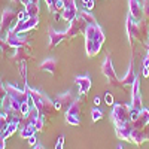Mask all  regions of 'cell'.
I'll use <instances>...</instances> for the list:
<instances>
[{"label": "cell", "mask_w": 149, "mask_h": 149, "mask_svg": "<svg viewBox=\"0 0 149 149\" xmlns=\"http://www.w3.org/2000/svg\"><path fill=\"white\" fill-rule=\"evenodd\" d=\"M143 133H145V136H146V140H149V124L143 128Z\"/></svg>", "instance_id": "cell-38"}, {"label": "cell", "mask_w": 149, "mask_h": 149, "mask_svg": "<svg viewBox=\"0 0 149 149\" xmlns=\"http://www.w3.org/2000/svg\"><path fill=\"white\" fill-rule=\"evenodd\" d=\"M118 149H124V148H122V146H121V145H119V146H118Z\"/></svg>", "instance_id": "cell-43"}, {"label": "cell", "mask_w": 149, "mask_h": 149, "mask_svg": "<svg viewBox=\"0 0 149 149\" xmlns=\"http://www.w3.org/2000/svg\"><path fill=\"white\" fill-rule=\"evenodd\" d=\"M34 133H36V128H34V125L31 122H29L26 127H22L21 128V131H19V136L22 139H29V137H31V136H34Z\"/></svg>", "instance_id": "cell-22"}, {"label": "cell", "mask_w": 149, "mask_h": 149, "mask_svg": "<svg viewBox=\"0 0 149 149\" xmlns=\"http://www.w3.org/2000/svg\"><path fill=\"white\" fill-rule=\"evenodd\" d=\"M143 17L149 19V0H143Z\"/></svg>", "instance_id": "cell-29"}, {"label": "cell", "mask_w": 149, "mask_h": 149, "mask_svg": "<svg viewBox=\"0 0 149 149\" xmlns=\"http://www.w3.org/2000/svg\"><path fill=\"white\" fill-rule=\"evenodd\" d=\"M8 124H9L8 115L6 113H0V134L5 131V128L8 127Z\"/></svg>", "instance_id": "cell-25"}, {"label": "cell", "mask_w": 149, "mask_h": 149, "mask_svg": "<svg viewBox=\"0 0 149 149\" xmlns=\"http://www.w3.org/2000/svg\"><path fill=\"white\" fill-rule=\"evenodd\" d=\"M63 148H64V136H60L58 142L55 145V149H63Z\"/></svg>", "instance_id": "cell-32"}, {"label": "cell", "mask_w": 149, "mask_h": 149, "mask_svg": "<svg viewBox=\"0 0 149 149\" xmlns=\"http://www.w3.org/2000/svg\"><path fill=\"white\" fill-rule=\"evenodd\" d=\"M102 118H103V112L98 109V107H94V109L91 110V119H93V122L100 121Z\"/></svg>", "instance_id": "cell-24"}, {"label": "cell", "mask_w": 149, "mask_h": 149, "mask_svg": "<svg viewBox=\"0 0 149 149\" xmlns=\"http://www.w3.org/2000/svg\"><path fill=\"white\" fill-rule=\"evenodd\" d=\"M57 100L61 103V104H63V106H70L74 100H76V98H74L73 97V94L70 93V91H67V93H63V94H60L58 97H57Z\"/></svg>", "instance_id": "cell-21"}, {"label": "cell", "mask_w": 149, "mask_h": 149, "mask_svg": "<svg viewBox=\"0 0 149 149\" xmlns=\"http://www.w3.org/2000/svg\"><path fill=\"white\" fill-rule=\"evenodd\" d=\"M29 145H31V146H36V145H37V140H36V137H34V136L29 137Z\"/></svg>", "instance_id": "cell-36"}, {"label": "cell", "mask_w": 149, "mask_h": 149, "mask_svg": "<svg viewBox=\"0 0 149 149\" xmlns=\"http://www.w3.org/2000/svg\"><path fill=\"white\" fill-rule=\"evenodd\" d=\"M131 109L142 110V95H140V78L137 76L133 84V100H131Z\"/></svg>", "instance_id": "cell-8"}, {"label": "cell", "mask_w": 149, "mask_h": 149, "mask_svg": "<svg viewBox=\"0 0 149 149\" xmlns=\"http://www.w3.org/2000/svg\"><path fill=\"white\" fill-rule=\"evenodd\" d=\"M104 103L106 104H109V106H113L115 104V102H113V95H112V94H104Z\"/></svg>", "instance_id": "cell-31"}, {"label": "cell", "mask_w": 149, "mask_h": 149, "mask_svg": "<svg viewBox=\"0 0 149 149\" xmlns=\"http://www.w3.org/2000/svg\"><path fill=\"white\" fill-rule=\"evenodd\" d=\"M33 125H34V128H36V131H42L43 130V116H39L34 122H31Z\"/></svg>", "instance_id": "cell-28"}, {"label": "cell", "mask_w": 149, "mask_h": 149, "mask_svg": "<svg viewBox=\"0 0 149 149\" xmlns=\"http://www.w3.org/2000/svg\"><path fill=\"white\" fill-rule=\"evenodd\" d=\"M102 73L104 74V78L107 79V82H109L110 85L122 86L121 79L116 78V73H115V70H113V66H112V60H110L109 55L104 58V63H103V66H102Z\"/></svg>", "instance_id": "cell-5"}, {"label": "cell", "mask_w": 149, "mask_h": 149, "mask_svg": "<svg viewBox=\"0 0 149 149\" xmlns=\"http://www.w3.org/2000/svg\"><path fill=\"white\" fill-rule=\"evenodd\" d=\"M34 149H45V148H43L42 145H36V148H34Z\"/></svg>", "instance_id": "cell-41"}, {"label": "cell", "mask_w": 149, "mask_h": 149, "mask_svg": "<svg viewBox=\"0 0 149 149\" xmlns=\"http://www.w3.org/2000/svg\"><path fill=\"white\" fill-rule=\"evenodd\" d=\"M61 17L69 22L78 17V8H76L74 0H64V8L61 10Z\"/></svg>", "instance_id": "cell-7"}, {"label": "cell", "mask_w": 149, "mask_h": 149, "mask_svg": "<svg viewBox=\"0 0 149 149\" xmlns=\"http://www.w3.org/2000/svg\"><path fill=\"white\" fill-rule=\"evenodd\" d=\"M139 115H140V110H137V109H131V110H130V119H131V122H134L136 119H137Z\"/></svg>", "instance_id": "cell-30"}, {"label": "cell", "mask_w": 149, "mask_h": 149, "mask_svg": "<svg viewBox=\"0 0 149 149\" xmlns=\"http://www.w3.org/2000/svg\"><path fill=\"white\" fill-rule=\"evenodd\" d=\"M130 142L134 143V145H142L146 142V136L143 133V130L140 128H133L131 131V136H130Z\"/></svg>", "instance_id": "cell-18"}, {"label": "cell", "mask_w": 149, "mask_h": 149, "mask_svg": "<svg viewBox=\"0 0 149 149\" xmlns=\"http://www.w3.org/2000/svg\"><path fill=\"white\" fill-rule=\"evenodd\" d=\"M82 100H81V97L76 98L69 107H67V112H66V115H73V116H79L82 115Z\"/></svg>", "instance_id": "cell-16"}, {"label": "cell", "mask_w": 149, "mask_h": 149, "mask_svg": "<svg viewBox=\"0 0 149 149\" xmlns=\"http://www.w3.org/2000/svg\"><path fill=\"white\" fill-rule=\"evenodd\" d=\"M130 110L131 106L128 104H122V103H116L113 104V109H112V122L115 124V127H122L125 124H130Z\"/></svg>", "instance_id": "cell-3"}, {"label": "cell", "mask_w": 149, "mask_h": 149, "mask_svg": "<svg viewBox=\"0 0 149 149\" xmlns=\"http://www.w3.org/2000/svg\"><path fill=\"white\" fill-rule=\"evenodd\" d=\"M148 37H149V31H148Z\"/></svg>", "instance_id": "cell-46"}, {"label": "cell", "mask_w": 149, "mask_h": 149, "mask_svg": "<svg viewBox=\"0 0 149 149\" xmlns=\"http://www.w3.org/2000/svg\"><path fill=\"white\" fill-rule=\"evenodd\" d=\"M143 76H145V78L149 76V69H143Z\"/></svg>", "instance_id": "cell-39"}, {"label": "cell", "mask_w": 149, "mask_h": 149, "mask_svg": "<svg viewBox=\"0 0 149 149\" xmlns=\"http://www.w3.org/2000/svg\"><path fill=\"white\" fill-rule=\"evenodd\" d=\"M81 17H82V18H84L86 22H88V24H93V22H95V18H94V17L90 14L88 10H82V12H81Z\"/></svg>", "instance_id": "cell-27"}, {"label": "cell", "mask_w": 149, "mask_h": 149, "mask_svg": "<svg viewBox=\"0 0 149 149\" xmlns=\"http://www.w3.org/2000/svg\"><path fill=\"white\" fill-rule=\"evenodd\" d=\"M146 48H148V54H149V43H148V45H146Z\"/></svg>", "instance_id": "cell-42"}, {"label": "cell", "mask_w": 149, "mask_h": 149, "mask_svg": "<svg viewBox=\"0 0 149 149\" xmlns=\"http://www.w3.org/2000/svg\"><path fill=\"white\" fill-rule=\"evenodd\" d=\"M115 131H116V137L121 139V140H130V136H131V131H133V125L131 122L130 124H125L122 127H115Z\"/></svg>", "instance_id": "cell-14"}, {"label": "cell", "mask_w": 149, "mask_h": 149, "mask_svg": "<svg viewBox=\"0 0 149 149\" xmlns=\"http://www.w3.org/2000/svg\"><path fill=\"white\" fill-rule=\"evenodd\" d=\"M136 74H134V69H133V63L130 61V66H128V72H127V74L124 76L122 79H121V84H122V86H127V85H133L134 84V81H136Z\"/></svg>", "instance_id": "cell-19"}, {"label": "cell", "mask_w": 149, "mask_h": 149, "mask_svg": "<svg viewBox=\"0 0 149 149\" xmlns=\"http://www.w3.org/2000/svg\"><path fill=\"white\" fill-rule=\"evenodd\" d=\"M0 45H3V42H2V40H0Z\"/></svg>", "instance_id": "cell-45"}, {"label": "cell", "mask_w": 149, "mask_h": 149, "mask_svg": "<svg viewBox=\"0 0 149 149\" xmlns=\"http://www.w3.org/2000/svg\"><path fill=\"white\" fill-rule=\"evenodd\" d=\"M94 8V0H90L88 3H86V10H91Z\"/></svg>", "instance_id": "cell-37"}, {"label": "cell", "mask_w": 149, "mask_h": 149, "mask_svg": "<svg viewBox=\"0 0 149 149\" xmlns=\"http://www.w3.org/2000/svg\"><path fill=\"white\" fill-rule=\"evenodd\" d=\"M5 88H6L8 94H9L12 98H15L17 102L26 103V102L29 100V91H27V90H19V88H17L15 85H10V84L5 85Z\"/></svg>", "instance_id": "cell-6"}, {"label": "cell", "mask_w": 149, "mask_h": 149, "mask_svg": "<svg viewBox=\"0 0 149 149\" xmlns=\"http://www.w3.org/2000/svg\"><path fill=\"white\" fill-rule=\"evenodd\" d=\"M14 2H21V0H14Z\"/></svg>", "instance_id": "cell-44"}, {"label": "cell", "mask_w": 149, "mask_h": 149, "mask_svg": "<svg viewBox=\"0 0 149 149\" xmlns=\"http://www.w3.org/2000/svg\"><path fill=\"white\" fill-rule=\"evenodd\" d=\"M6 43L12 48H19L22 43H24V37H21L18 33L15 31H9L8 36H6Z\"/></svg>", "instance_id": "cell-15"}, {"label": "cell", "mask_w": 149, "mask_h": 149, "mask_svg": "<svg viewBox=\"0 0 149 149\" xmlns=\"http://www.w3.org/2000/svg\"><path fill=\"white\" fill-rule=\"evenodd\" d=\"M128 15L133 17L136 21L143 19V8L140 6L139 0H128Z\"/></svg>", "instance_id": "cell-9"}, {"label": "cell", "mask_w": 149, "mask_h": 149, "mask_svg": "<svg viewBox=\"0 0 149 149\" xmlns=\"http://www.w3.org/2000/svg\"><path fill=\"white\" fill-rule=\"evenodd\" d=\"M18 127H19V118H14L12 121H9L8 127L5 128V131L2 133V136H3V137L8 140V139L10 137V136H12V134H14V133L18 130Z\"/></svg>", "instance_id": "cell-17"}, {"label": "cell", "mask_w": 149, "mask_h": 149, "mask_svg": "<svg viewBox=\"0 0 149 149\" xmlns=\"http://www.w3.org/2000/svg\"><path fill=\"white\" fill-rule=\"evenodd\" d=\"M143 69H149V54L145 57V60H143Z\"/></svg>", "instance_id": "cell-35"}, {"label": "cell", "mask_w": 149, "mask_h": 149, "mask_svg": "<svg viewBox=\"0 0 149 149\" xmlns=\"http://www.w3.org/2000/svg\"><path fill=\"white\" fill-rule=\"evenodd\" d=\"M66 39H67L66 31L61 33V31H55L54 29H49V46H51V48L60 45L61 42L66 40Z\"/></svg>", "instance_id": "cell-13"}, {"label": "cell", "mask_w": 149, "mask_h": 149, "mask_svg": "<svg viewBox=\"0 0 149 149\" xmlns=\"http://www.w3.org/2000/svg\"><path fill=\"white\" fill-rule=\"evenodd\" d=\"M86 26H88V22H86V21H85L81 15H78V17L74 18L73 21H70V26H69V29H67V31H66L67 39H73L74 36L85 33Z\"/></svg>", "instance_id": "cell-4"}, {"label": "cell", "mask_w": 149, "mask_h": 149, "mask_svg": "<svg viewBox=\"0 0 149 149\" xmlns=\"http://www.w3.org/2000/svg\"><path fill=\"white\" fill-rule=\"evenodd\" d=\"M94 103H95V106L100 104V97H95V98H94Z\"/></svg>", "instance_id": "cell-40"}, {"label": "cell", "mask_w": 149, "mask_h": 149, "mask_svg": "<svg viewBox=\"0 0 149 149\" xmlns=\"http://www.w3.org/2000/svg\"><path fill=\"white\" fill-rule=\"evenodd\" d=\"M14 21H17V12L12 10V9H6V10L3 12V15H2V26H0L2 31L9 30L10 24L14 22Z\"/></svg>", "instance_id": "cell-10"}, {"label": "cell", "mask_w": 149, "mask_h": 149, "mask_svg": "<svg viewBox=\"0 0 149 149\" xmlns=\"http://www.w3.org/2000/svg\"><path fill=\"white\" fill-rule=\"evenodd\" d=\"M6 148V139L0 134V149H5Z\"/></svg>", "instance_id": "cell-34"}, {"label": "cell", "mask_w": 149, "mask_h": 149, "mask_svg": "<svg viewBox=\"0 0 149 149\" xmlns=\"http://www.w3.org/2000/svg\"><path fill=\"white\" fill-rule=\"evenodd\" d=\"M84 34H85V49H86L88 57L97 55L106 40V34H104L103 29L97 22H93V24L86 26Z\"/></svg>", "instance_id": "cell-1"}, {"label": "cell", "mask_w": 149, "mask_h": 149, "mask_svg": "<svg viewBox=\"0 0 149 149\" xmlns=\"http://www.w3.org/2000/svg\"><path fill=\"white\" fill-rule=\"evenodd\" d=\"M26 12L29 17H37V14H39V5H37L36 2H30L26 5Z\"/></svg>", "instance_id": "cell-23"}, {"label": "cell", "mask_w": 149, "mask_h": 149, "mask_svg": "<svg viewBox=\"0 0 149 149\" xmlns=\"http://www.w3.org/2000/svg\"><path fill=\"white\" fill-rule=\"evenodd\" d=\"M6 94H8V91L5 88V85H2V82H0V100H3Z\"/></svg>", "instance_id": "cell-33"}, {"label": "cell", "mask_w": 149, "mask_h": 149, "mask_svg": "<svg viewBox=\"0 0 149 149\" xmlns=\"http://www.w3.org/2000/svg\"><path fill=\"white\" fill-rule=\"evenodd\" d=\"M148 124H149V109H142L139 118L136 119L134 122H131V125H133V128H140V130H143Z\"/></svg>", "instance_id": "cell-12"}, {"label": "cell", "mask_w": 149, "mask_h": 149, "mask_svg": "<svg viewBox=\"0 0 149 149\" xmlns=\"http://www.w3.org/2000/svg\"><path fill=\"white\" fill-rule=\"evenodd\" d=\"M26 90L29 91L30 97L33 98V102H34V106L37 107V110H39V113H40L42 116L49 115V113H51V112L55 109V107H54V103L49 100L46 95L40 94L39 91H36V90H31L30 86H26Z\"/></svg>", "instance_id": "cell-2"}, {"label": "cell", "mask_w": 149, "mask_h": 149, "mask_svg": "<svg viewBox=\"0 0 149 149\" xmlns=\"http://www.w3.org/2000/svg\"><path fill=\"white\" fill-rule=\"evenodd\" d=\"M57 66H58V63H57L55 58H46L45 61H42L40 69L42 70H46L49 73H55L57 72Z\"/></svg>", "instance_id": "cell-20"}, {"label": "cell", "mask_w": 149, "mask_h": 149, "mask_svg": "<svg viewBox=\"0 0 149 149\" xmlns=\"http://www.w3.org/2000/svg\"><path fill=\"white\" fill-rule=\"evenodd\" d=\"M74 82H76V85L79 86V93L82 95H85L93 86V82H91L88 74H85V76H78L76 79H74Z\"/></svg>", "instance_id": "cell-11"}, {"label": "cell", "mask_w": 149, "mask_h": 149, "mask_svg": "<svg viewBox=\"0 0 149 149\" xmlns=\"http://www.w3.org/2000/svg\"><path fill=\"white\" fill-rule=\"evenodd\" d=\"M66 122L70 124V125H81V118L73 115H66Z\"/></svg>", "instance_id": "cell-26"}]
</instances>
